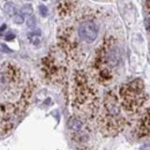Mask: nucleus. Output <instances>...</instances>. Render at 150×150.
<instances>
[{
  "label": "nucleus",
  "mask_w": 150,
  "mask_h": 150,
  "mask_svg": "<svg viewBox=\"0 0 150 150\" xmlns=\"http://www.w3.org/2000/svg\"><path fill=\"white\" fill-rule=\"evenodd\" d=\"M21 14L24 16V15H28V16H31L33 15V7L30 5H25L22 7L21 9Z\"/></svg>",
  "instance_id": "nucleus-12"
},
{
  "label": "nucleus",
  "mask_w": 150,
  "mask_h": 150,
  "mask_svg": "<svg viewBox=\"0 0 150 150\" xmlns=\"http://www.w3.org/2000/svg\"><path fill=\"white\" fill-rule=\"evenodd\" d=\"M136 133L139 134L140 137L147 136L150 133V109L144 111L140 117L136 126Z\"/></svg>",
  "instance_id": "nucleus-9"
},
{
  "label": "nucleus",
  "mask_w": 150,
  "mask_h": 150,
  "mask_svg": "<svg viewBox=\"0 0 150 150\" xmlns=\"http://www.w3.org/2000/svg\"><path fill=\"white\" fill-rule=\"evenodd\" d=\"M121 62V49L118 40L112 36L106 37L98 47L93 62L95 77L103 84L112 81L114 71Z\"/></svg>",
  "instance_id": "nucleus-1"
},
{
  "label": "nucleus",
  "mask_w": 150,
  "mask_h": 150,
  "mask_svg": "<svg viewBox=\"0 0 150 150\" xmlns=\"http://www.w3.org/2000/svg\"><path fill=\"white\" fill-rule=\"evenodd\" d=\"M118 97L124 111L128 115L136 114L148 99L144 90V83L141 79H135L122 84L118 91Z\"/></svg>",
  "instance_id": "nucleus-4"
},
{
  "label": "nucleus",
  "mask_w": 150,
  "mask_h": 150,
  "mask_svg": "<svg viewBox=\"0 0 150 150\" xmlns=\"http://www.w3.org/2000/svg\"><path fill=\"white\" fill-rule=\"evenodd\" d=\"M39 12H40V14L43 16H46L47 15V8H46V6L45 5H40L39 6Z\"/></svg>",
  "instance_id": "nucleus-15"
},
{
  "label": "nucleus",
  "mask_w": 150,
  "mask_h": 150,
  "mask_svg": "<svg viewBox=\"0 0 150 150\" xmlns=\"http://www.w3.org/2000/svg\"><path fill=\"white\" fill-rule=\"evenodd\" d=\"M20 79V72L12 65H4L0 69V86H8Z\"/></svg>",
  "instance_id": "nucleus-8"
},
{
  "label": "nucleus",
  "mask_w": 150,
  "mask_h": 150,
  "mask_svg": "<svg viewBox=\"0 0 150 150\" xmlns=\"http://www.w3.org/2000/svg\"><path fill=\"white\" fill-rule=\"evenodd\" d=\"M43 72L50 80L58 81L62 77L64 68L53 57L49 56L43 59Z\"/></svg>",
  "instance_id": "nucleus-7"
},
{
  "label": "nucleus",
  "mask_w": 150,
  "mask_h": 150,
  "mask_svg": "<svg viewBox=\"0 0 150 150\" xmlns=\"http://www.w3.org/2000/svg\"><path fill=\"white\" fill-rule=\"evenodd\" d=\"M67 126H68L71 137L76 144L87 146L89 143L91 139V131L84 119L74 115L68 120Z\"/></svg>",
  "instance_id": "nucleus-5"
},
{
  "label": "nucleus",
  "mask_w": 150,
  "mask_h": 150,
  "mask_svg": "<svg viewBox=\"0 0 150 150\" xmlns=\"http://www.w3.org/2000/svg\"><path fill=\"white\" fill-rule=\"evenodd\" d=\"M73 108L82 119H93L98 114V96L88 75L77 71L73 80Z\"/></svg>",
  "instance_id": "nucleus-2"
},
{
  "label": "nucleus",
  "mask_w": 150,
  "mask_h": 150,
  "mask_svg": "<svg viewBox=\"0 0 150 150\" xmlns=\"http://www.w3.org/2000/svg\"><path fill=\"white\" fill-rule=\"evenodd\" d=\"M128 124V114L124 111L118 94L111 90L105 95L98 114V126L106 136H115Z\"/></svg>",
  "instance_id": "nucleus-3"
},
{
  "label": "nucleus",
  "mask_w": 150,
  "mask_h": 150,
  "mask_svg": "<svg viewBox=\"0 0 150 150\" xmlns=\"http://www.w3.org/2000/svg\"><path fill=\"white\" fill-rule=\"evenodd\" d=\"M5 38H6L7 40H11V39H13V38H14V34H12V33H11L9 35H7V36H6Z\"/></svg>",
  "instance_id": "nucleus-17"
},
{
  "label": "nucleus",
  "mask_w": 150,
  "mask_h": 150,
  "mask_svg": "<svg viewBox=\"0 0 150 150\" xmlns=\"http://www.w3.org/2000/svg\"><path fill=\"white\" fill-rule=\"evenodd\" d=\"M5 12H6L9 16H14L18 11H16V8H15V5L12 4L11 1H8V2L5 4Z\"/></svg>",
  "instance_id": "nucleus-11"
},
{
  "label": "nucleus",
  "mask_w": 150,
  "mask_h": 150,
  "mask_svg": "<svg viewBox=\"0 0 150 150\" xmlns=\"http://www.w3.org/2000/svg\"><path fill=\"white\" fill-rule=\"evenodd\" d=\"M13 20H14V22H15L16 24H22V23H23V21H24V16H23L20 12H16V13H15V15L13 16Z\"/></svg>",
  "instance_id": "nucleus-13"
},
{
  "label": "nucleus",
  "mask_w": 150,
  "mask_h": 150,
  "mask_svg": "<svg viewBox=\"0 0 150 150\" xmlns=\"http://www.w3.org/2000/svg\"><path fill=\"white\" fill-rule=\"evenodd\" d=\"M4 29H6V25H5V24H4V25H2V27H1V28H0V31H2V30H4Z\"/></svg>",
  "instance_id": "nucleus-18"
},
{
  "label": "nucleus",
  "mask_w": 150,
  "mask_h": 150,
  "mask_svg": "<svg viewBox=\"0 0 150 150\" xmlns=\"http://www.w3.org/2000/svg\"><path fill=\"white\" fill-rule=\"evenodd\" d=\"M76 36L81 42L91 44L96 40V38L98 36V25L90 18H84L77 27Z\"/></svg>",
  "instance_id": "nucleus-6"
},
{
  "label": "nucleus",
  "mask_w": 150,
  "mask_h": 150,
  "mask_svg": "<svg viewBox=\"0 0 150 150\" xmlns=\"http://www.w3.org/2000/svg\"><path fill=\"white\" fill-rule=\"evenodd\" d=\"M76 2H72V1H64V2H60L59 4V7H58V11H59V14L61 18H65L67 15H69L72 13V11L74 9Z\"/></svg>",
  "instance_id": "nucleus-10"
},
{
  "label": "nucleus",
  "mask_w": 150,
  "mask_h": 150,
  "mask_svg": "<svg viewBox=\"0 0 150 150\" xmlns=\"http://www.w3.org/2000/svg\"><path fill=\"white\" fill-rule=\"evenodd\" d=\"M1 49H2L4 51H7L8 53H11V52H12V50H9V49H8V47H7L6 45H1Z\"/></svg>",
  "instance_id": "nucleus-16"
},
{
  "label": "nucleus",
  "mask_w": 150,
  "mask_h": 150,
  "mask_svg": "<svg viewBox=\"0 0 150 150\" xmlns=\"http://www.w3.org/2000/svg\"><path fill=\"white\" fill-rule=\"evenodd\" d=\"M27 24H28L29 28H35V27H36V18H35L34 15L29 16L28 20H27Z\"/></svg>",
  "instance_id": "nucleus-14"
}]
</instances>
